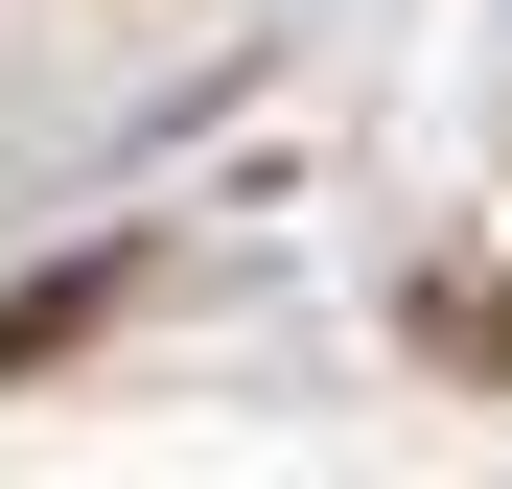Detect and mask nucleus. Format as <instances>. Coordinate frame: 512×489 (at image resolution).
<instances>
[{"label": "nucleus", "mask_w": 512, "mask_h": 489, "mask_svg": "<svg viewBox=\"0 0 512 489\" xmlns=\"http://www.w3.org/2000/svg\"><path fill=\"white\" fill-rule=\"evenodd\" d=\"M117 303H140V233H94V257H47L24 303H0V373H47V350H94Z\"/></svg>", "instance_id": "1"}]
</instances>
